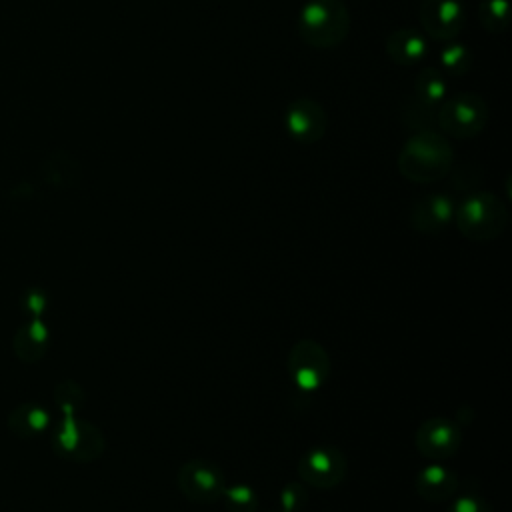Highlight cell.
I'll list each match as a JSON object with an SVG mask.
<instances>
[{"label": "cell", "instance_id": "4fadbf2b", "mask_svg": "<svg viewBox=\"0 0 512 512\" xmlns=\"http://www.w3.org/2000/svg\"><path fill=\"white\" fill-rule=\"evenodd\" d=\"M384 50L398 66H416L428 58L430 46L426 34L416 28H396L386 36Z\"/></svg>", "mask_w": 512, "mask_h": 512}, {"label": "cell", "instance_id": "e0dca14e", "mask_svg": "<svg viewBox=\"0 0 512 512\" xmlns=\"http://www.w3.org/2000/svg\"><path fill=\"white\" fill-rule=\"evenodd\" d=\"M448 96V82L438 68L426 66L416 74L414 98L430 108H438Z\"/></svg>", "mask_w": 512, "mask_h": 512}, {"label": "cell", "instance_id": "7402d4cb", "mask_svg": "<svg viewBox=\"0 0 512 512\" xmlns=\"http://www.w3.org/2000/svg\"><path fill=\"white\" fill-rule=\"evenodd\" d=\"M220 498L228 512H256L258 508V494L248 484L226 486Z\"/></svg>", "mask_w": 512, "mask_h": 512}, {"label": "cell", "instance_id": "30bf717a", "mask_svg": "<svg viewBox=\"0 0 512 512\" xmlns=\"http://www.w3.org/2000/svg\"><path fill=\"white\" fill-rule=\"evenodd\" d=\"M284 128L294 142L314 144L326 134V110L318 100L310 96H298L284 110Z\"/></svg>", "mask_w": 512, "mask_h": 512}, {"label": "cell", "instance_id": "9c48e42d", "mask_svg": "<svg viewBox=\"0 0 512 512\" xmlns=\"http://www.w3.org/2000/svg\"><path fill=\"white\" fill-rule=\"evenodd\" d=\"M418 18L428 38L450 42L466 24V8L460 0H420Z\"/></svg>", "mask_w": 512, "mask_h": 512}, {"label": "cell", "instance_id": "484cf974", "mask_svg": "<svg viewBox=\"0 0 512 512\" xmlns=\"http://www.w3.org/2000/svg\"><path fill=\"white\" fill-rule=\"evenodd\" d=\"M280 512H286V510H280Z\"/></svg>", "mask_w": 512, "mask_h": 512}, {"label": "cell", "instance_id": "5b68a950", "mask_svg": "<svg viewBox=\"0 0 512 512\" xmlns=\"http://www.w3.org/2000/svg\"><path fill=\"white\" fill-rule=\"evenodd\" d=\"M52 448L66 460L92 462L104 452V436L94 424L76 416H64L54 430Z\"/></svg>", "mask_w": 512, "mask_h": 512}, {"label": "cell", "instance_id": "d4e9b609", "mask_svg": "<svg viewBox=\"0 0 512 512\" xmlns=\"http://www.w3.org/2000/svg\"><path fill=\"white\" fill-rule=\"evenodd\" d=\"M304 500H306V494H304L302 486H298V484L286 486L282 490V496H280V502H282L286 512H294L300 504H304Z\"/></svg>", "mask_w": 512, "mask_h": 512}, {"label": "cell", "instance_id": "7a4b0ae2", "mask_svg": "<svg viewBox=\"0 0 512 512\" xmlns=\"http://www.w3.org/2000/svg\"><path fill=\"white\" fill-rule=\"evenodd\" d=\"M296 28L308 46L336 48L350 32V14L342 0H306L298 12Z\"/></svg>", "mask_w": 512, "mask_h": 512}, {"label": "cell", "instance_id": "52a82bcc", "mask_svg": "<svg viewBox=\"0 0 512 512\" xmlns=\"http://www.w3.org/2000/svg\"><path fill=\"white\" fill-rule=\"evenodd\" d=\"M176 484L186 500L196 504H212L220 500L226 488V478L216 464L204 458H192L180 466Z\"/></svg>", "mask_w": 512, "mask_h": 512}, {"label": "cell", "instance_id": "7c38bea8", "mask_svg": "<svg viewBox=\"0 0 512 512\" xmlns=\"http://www.w3.org/2000/svg\"><path fill=\"white\" fill-rule=\"evenodd\" d=\"M454 202L446 194H428L420 198L410 212V224L414 230L422 234H434L440 232L450 224L454 218Z\"/></svg>", "mask_w": 512, "mask_h": 512}, {"label": "cell", "instance_id": "ffe728a7", "mask_svg": "<svg viewBox=\"0 0 512 512\" xmlns=\"http://www.w3.org/2000/svg\"><path fill=\"white\" fill-rule=\"evenodd\" d=\"M508 0H482L478 6V18L486 32L500 34L508 24Z\"/></svg>", "mask_w": 512, "mask_h": 512}, {"label": "cell", "instance_id": "8992f818", "mask_svg": "<svg viewBox=\"0 0 512 512\" xmlns=\"http://www.w3.org/2000/svg\"><path fill=\"white\" fill-rule=\"evenodd\" d=\"M288 374L300 392H316L330 376V356L322 344L314 340L296 342L286 358Z\"/></svg>", "mask_w": 512, "mask_h": 512}, {"label": "cell", "instance_id": "277c9868", "mask_svg": "<svg viewBox=\"0 0 512 512\" xmlns=\"http://www.w3.org/2000/svg\"><path fill=\"white\" fill-rule=\"evenodd\" d=\"M436 124L452 138H474L488 124V106L484 98L474 92L446 96L436 110Z\"/></svg>", "mask_w": 512, "mask_h": 512}, {"label": "cell", "instance_id": "3957f363", "mask_svg": "<svg viewBox=\"0 0 512 512\" xmlns=\"http://www.w3.org/2000/svg\"><path fill=\"white\" fill-rule=\"evenodd\" d=\"M454 220L464 238L490 242L506 230L508 210L496 194L472 192L454 210Z\"/></svg>", "mask_w": 512, "mask_h": 512}, {"label": "cell", "instance_id": "5bb4252c", "mask_svg": "<svg viewBox=\"0 0 512 512\" xmlns=\"http://www.w3.org/2000/svg\"><path fill=\"white\" fill-rule=\"evenodd\" d=\"M414 486L422 500L438 504L452 500V496L458 492V476L442 464H430L416 474Z\"/></svg>", "mask_w": 512, "mask_h": 512}, {"label": "cell", "instance_id": "9a60e30c", "mask_svg": "<svg viewBox=\"0 0 512 512\" xmlns=\"http://www.w3.org/2000/svg\"><path fill=\"white\" fill-rule=\"evenodd\" d=\"M50 346V330L42 318H30L26 324H22L14 338H12V350L18 356V360L26 364H34L44 358L46 350Z\"/></svg>", "mask_w": 512, "mask_h": 512}, {"label": "cell", "instance_id": "2e32d148", "mask_svg": "<svg viewBox=\"0 0 512 512\" xmlns=\"http://www.w3.org/2000/svg\"><path fill=\"white\" fill-rule=\"evenodd\" d=\"M50 426V412L34 402H24L10 410L8 430L20 440H32Z\"/></svg>", "mask_w": 512, "mask_h": 512}, {"label": "cell", "instance_id": "cb8c5ba5", "mask_svg": "<svg viewBox=\"0 0 512 512\" xmlns=\"http://www.w3.org/2000/svg\"><path fill=\"white\" fill-rule=\"evenodd\" d=\"M446 512H494L492 506L480 498V496H474V494H466V496H460L456 498Z\"/></svg>", "mask_w": 512, "mask_h": 512}, {"label": "cell", "instance_id": "6da1fadb", "mask_svg": "<svg viewBox=\"0 0 512 512\" xmlns=\"http://www.w3.org/2000/svg\"><path fill=\"white\" fill-rule=\"evenodd\" d=\"M454 150L434 130H420L406 140L398 154V172L416 184H430L450 174Z\"/></svg>", "mask_w": 512, "mask_h": 512}, {"label": "cell", "instance_id": "ba28073f", "mask_svg": "<svg viewBox=\"0 0 512 512\" xmlns=\"http://www.w3.org/2000/svg\"><path fill=\"white\" fill-rule=\"evenodd\" d=\"M348 472V460L334 446H316L298 460V474L312 488H336Z\"/></svg>", "mask_w": 512, "mask_h": 512}, {"label": "cell", "instance_id": "8fae6325", "mask_svg": "<svg viewBox=\"0 0 512 512\" xmlns=\"http://www.w3.org/2000/svg\"><path fill=\"white\" fill-rule=\"evenodd\" d=\"M414 444L424 458H452L462 446V430L448 418H428L416 428Z\"/></svg>", "mask_w": 512, "mask_h": 512}, {"label": "cell", "instance_id": "ac0fdd59", "mask_svg": "<svg viewBox=\"0 0 512 512\" xmlns=\"http://www.w3.org/2000/svg\"><path fill=\"white\" fill-rule=\"evenodd\" d=\"M42 176L52 186H70L78 180L80 168L78 164L66 154H52L42 164Z\"/></svg>", "mask_w": 512, "mask_h": 512}, {"label": "cell", "instance_id": "603a6c76", "mask_svg": "<svg viewBox=\"0 0 512 512\" xmlns=\"http://www.w3.org/2000/svg\"><path fill=\"white\" fill-rule=\"evenodd\" d=\"M20 306L30 318H42L48 310V296L40 288H30L20 296Z\"/></svg>", "mask_w": 512, "mask_h": 512}, {"label": "cell", "instance_id": "44dd1931", "mask_svg": "<svg viewBox=\"0 0 512 512\" xmlns=\"http://www.w3.org/2000/svg\"><path fill=\"white\" fill-rule=\"evenodd\" d=\"M54 402L64 416H76L86 402V394L74 380H62L54 388Z\"/></svg>", "mask_w": 512, "mask_h": 512}, {"label": "cell", "instance_id": "d6986e66", "mask_svg": "<svg viewBox=\"0 0 512 512\" xmlns=\"http://www.w3.org/2000/svg\"><path fill=\"white\" fill-rule=\"evenodd\" d=\"M438 64L448 76H462L472 66V52L466 44L450 42L438 52Z\"/></svg>", "mask_w": 512, "mask_h": 512}]
</instances>
